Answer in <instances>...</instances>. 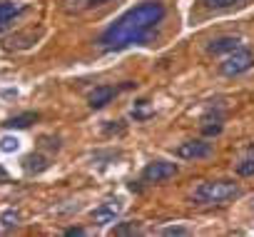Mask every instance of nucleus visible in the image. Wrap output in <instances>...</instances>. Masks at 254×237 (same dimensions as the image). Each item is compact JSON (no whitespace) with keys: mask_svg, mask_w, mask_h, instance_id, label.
Here are the masks:
<instances>
[{"mask_svg":"<svg viewBox=\"0 0 254 237\" xmlns=\"http://www.w3.org/2000/svg\"><path fill=\"white\" fill-rule=\"evenodd\" d=\"M0 222H3V227H5V230H13V227H18V222H20V212H15V210H8V212H3Z\"/></svg>","mask_w":254,"mask_h":237,"instance_id":"nucleus-14","label":"nucleus"},{"mask_svg":"<svg viewBox=\"0 0 254 237\" xmlns=\"http://www.w3.org/2000/svg\"><path fill=\"white\" fill-rule=\"evenodd\" d=\"M48 167V160L43 158V155H30V158H25V170L28 172H40V170H45Z\"/></svg>","mask_w":254,"mask_h":237,"instance_id":"nucleus-12","label":"nucleus"},{"mask_svg":"<svg viewBox=\"0 0 254 237\" xmlns=\"http://www.w3.org/2000/svg\"><path fill=\"white\" fill-rule=\"evenodd\" d=\"M20 13V8L15 3H8V0H0V25H8L15 15Z\"/></svg>","mask_w":254,"mask_h":237,"instance_id":"nucleus-9","label":"nucleus"},{"mask_svg":"<svg viewBox=\"0 0 254 237\" xmlns=\"http://www.w3.org/2000/svg\"><path fill=\"white\" fill-rule=\"evenodd\" d=\"M115 95H117V90H115L112 85H100V87L90 90V95H87V105H90L92 110H100V107H105L107 102H112Z\"/></svg>","mask_w":254,"mask_h":237,"instance_id":"nucleus-7","label":"nucleus"},{"mask_svg":"<svg viewBox=\"0 0 254 237\" xmlns=\"http://www.w3.org/2000/svg\"><path fill=\"white\" fill-rule=\"evenodd\" d=\"M237 175L239 177H252L254 175V160L249 158V160H242L239 165H237Z\"/></svg>","mask_w":254,"mask_h":237,"instance_id":"nucleus-15","label":"nucleus"},{"mask_svg":"<svg viewBox=\"0 0 254 237\" xmlns=\"http://www.w3.org/2000/svg\"><path fill=\"white\" fill-rule=\"evenodd\" d=\"M135 232H137L135 222H127V225H117L115 227V235H135Z\"/></svg>","mask_w":254,"mask_h":237,"instance_id":"nucleus-17","label":"nucleus"},{"mask_svg":"<svg viewBox=\"0 0 254 237\" xmlns=\"http://www.w3.org/2000/svg\"><path fill=\"white\" fill-rule=\"evenodd\" d=\"M65 235L67 237H75V235H85V230L82 227H70V230H65Z\"/></svg>","mask_w":254,"mask_h":237,"instance_id":"nucleus-18","label":"nucleus"},{"mask_svg":"<svg viewBox=\"0 0 254 237\" xmlns=\"http://www.w3.org/2000/svg\"><path fill=\"white\" fill-rule=\"evenodd\" d=\"M3 97H18V90H3Z\"/></svg>","mask_w":254,"mask_h":237,"instance_id":"nucleus-19","label":"nucleus"},{"mask_svg":"<svg viewBox=\"0 0 254 237\" xmlns=\"http://www.w3.org/2000/svg\"><path fill=\"white\" fill-rule=\"evenodd\" d=\"M38 120V115L35 112H23V115H18V117H10V120L5 123V128H28V125H33Z\"/></svg>","mask_w":254,"mask_h":237,"instance_id":"nucleus-10","label":"nucleus"},{"mask_svg":"<svg viewBox=\"0 0 254 237\" xmlns=\"http://www.w3.org/2000/svg\"><path fill=\"white\" fill-rule=\"evenodd\" d=\"M102 3H107V0H90V5H102Z\"/></svg>","mask_w":254,"mask_h":237,"instance_id":"nucleus-20","label":"nucleus"},{"mask_svg":"<svg viewBox=\"0 0 254 237\" xmlns=\"http://www.w3.org/2000/svg\"><path fill=\"white\" fill-rule=\"evenodd\" d=\"M165 18V5L160 0H145V3L122 13L100 38L105 50H122L142 43Z\"/></svg>","mask_w":254,"mask_h":237,"instance_id":"nucleus-1","label":"nucleus"},{"mask_svg":"<svg viewBox=\"0 0 254 237\" xmlns=\"http://www.w3.org/2000/svg\"><path fill=\"white\" fill-rule=\"evenodd\" d=\"M252 210H254V200H252Z\"/></svg>","mask_w":254,"mask_h":237,"instance_id":"nucleus-21","label":"nucleus"},{"mask_svg":"<svg viewBox=\"0 0 254 237\" xmlns=\"http://www.w3.org/2000/svg\"><path fill=\"white\" fill-rule=\"evenodd\" d=\"M212 143H204V140H190V143H182L177 150H175V155L177 158H182V160H204V158H209L212 155Z\"/></svg>","mask_w":254,"mask_h":237,"instance_id":"nucleus-6","label":"nucleus"},{"mask_svg":"<svg viewBox=\"0 0 254 237\" xmlns=\"http://www.w3.org/2000/svg\"><path fill=\"white\" fill-rule=\"evenodd\" d=\"M249 68H254V53L247 50V48H237L227 55V60L219 65V73L227 75V78H234V75H242L247 73Z\"/></svg>","mask_w":254,"mask_h":237,"instance_id":"nucleus-3","label":"nucleus"},{"mask_svg":"<svg viewBox=\"0 0 254 237\" xmlns=\"http://www.w3.org/2000/svg\"><path fill=\"white\" fill-rule=\"evenodd\" d=\"M20 150V140L15 135H3L0 138V153H5V155H13Z\"/></svg>","mask_w":254,"mask_h":237,"instance_id":"nucleus-11","label":"nucleus"},{"mask_svg":"<svg viewBox=\"0 0 254 237\" xmlns=\"http://www.w3.org/2000/svg\"><path fill=\"white\" fill-rule=\"evenodd\" d=\"M122 210H125V202H122L120 197L107 200V202H102V205H97V207L92 210V222H95L97 227H107V225L117 222V217L122 215Z\"/></svg>","mask_w":254,"mask_h":237,"instance_id":"nucleus-4","label":"nucleus"},{"mask_svg":"<svg viewBox=\"0 0 254 237\" xmlns=\"http://www.w3.org/2000/svg\"><path fill=\"white\" fill-rule=\"evenodd\" d=\"M207 8H214V10H227V8H234L239 5L242 0H202Z\"/></svg>","mask_w":254,"mask_h":237,"instance_id":"nucleus-13","label":"nucleus"},{"mask_svg":"<svg viewBox=\"0 0 254 237\" xmlns=\"http://www.w3.org/2000/svg\"><path fill=\"white\" fill-rule=\"evenodd\" d=\"M180 172V167L175 162H167V160H155L150 162L145 170H142V180L145 182H165L170 177H175Z\"/></svg>","mask_w":254,"mask_h":237,"instance_id":"nucleus-5","label":"nucleus"},{"mask_svg":"<svg viewBox=\"0 0 254 237\" xmlns=\"http://www.w3.org/2000/svg\"><path fill=\"white\" fill-rule=\"evenodd\" d=\"M162 235H167V237H172V235H190V230L185 225H170V227L162 230Z\"/></svg>","mask_w":254,"mask_h":237,"instance_id":"nucleus-16","label":"nucleus"},{"mask_svg":"<svg viewBox=\"0 0 254 237\" xmlns=\"http://www.w3.org/2000/svg\"><path fill=\"white\" fill-rule=\"evenodd\" d=\"M242 190L237 182H229V180H212V182H199L194 187V202L199 205H219V202H227L232 197H237Z\"/></svg>","mask_w":254,"mask_h":237,"instance_id":"nucleus-2","label":"nucleus"},{"mask_svg":"<svg viewBox=\"0 0 254 237\" xmlns=\"http://www.w3.org/2000/svg\"><path fill=\"white\" fill-rule=\"evenodd\" d=\"M237 48H242V40L237 38V35H222V38H214L209 45H207V50L212 53V55H229L232 50H237Z\"/></svg>","mask_w":254,"mask_h":237,"instance_id":"nucleus-8","label":"nucleus"}]
</instances>
